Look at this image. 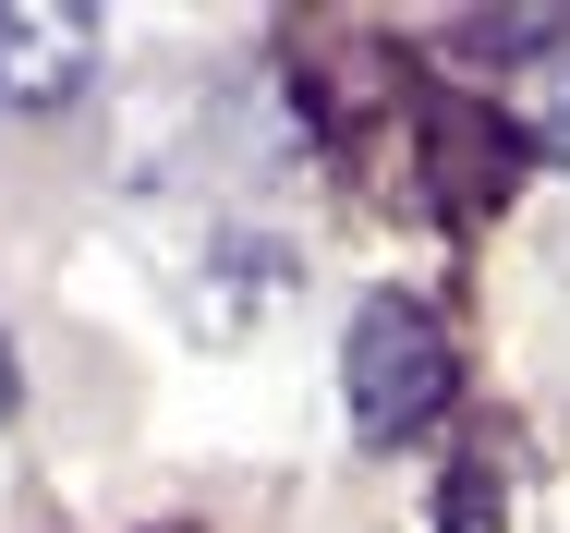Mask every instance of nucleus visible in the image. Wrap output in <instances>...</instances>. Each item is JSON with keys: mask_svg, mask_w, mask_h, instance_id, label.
Returning <instances> with one entry per match:
<instances>
[{"mask_svg": "<svg viewBox=\"0 0 570 533\" xmlns=\"http://www.w3.org/2000/svg\"><path fill=\"white\" fill-rule=\"evenodd\" d=\"M170 292H183L195 339H255V327L304 292V255H292L279 230H243V218H230V230H207V243L183 255V279H170Z\"/></svg>", "mask_w": 570, "mask_h": 533, "instance_id": "obj_2", "label": "nucleus"}, {"mask_svg": "<svg viewBox=\"0 0 570 533\" xmlns=\"http://www.w3.org/2000/svg\"><path fill=\"white\" fill-rule=\"evenodd\" d=\"M98 86V12L0 0V109H73Z\"/></svg>", "mask_w": 570, "mask_h": 533, "instance_id": "obj_3", "label": "nucleus"}, {"mask_svg": "<svg viewBox=\"0 0 570 533\" xmlns=\"http://www.w3.org/2000/svg\"><path fill=\"white\" fill-rule=\"evenodd\" d=\"M510 134L570 170V24H547V37L510 61Z\"/></svg>", "mask_w": 570, "mask_h": 533, "instance_id": "obj_4", "label": "nucleus"}, {"mask_svg": "<svg viewBox=\"0 0 570 533\" xmlns=\"http://www.w3.org/2000/svg\"><path fill=\"white\" fill-rule=\"evenodd\" d=\"M341 401H352V425L376 436V448L425 436V425L461 401V352H450V327L425 316L413 292H376V304L352 316V339H341Z\"/></svg>", "mask_w": 570, "mask_h": 533, "instance_id": "obj_1", "label": "nucleus"}, {"mask_svg": "<svg viewBox=\"0 0 570 533\" xmlns=\"http://www.w3.org/2000/svg\"><path fill=\"white\" fill-rule=\"evenodd\" d=\"M450 533H498V473H450Z\"/></svg>", "mask_w": 570, "mask_h": 533, "instance_id": "obj_5", "label": "nucleus"}, {"mask_svg": "<svg viewBox=\"0 0 570 533\" xmlns=\"http://www.w3.org/2000/svg\"><path fill=\"white\" fill-rule=\"evenodd\" d=\"M12 401H24V376H12V339H0V425H12Z\"/></svg>", "mask_w": 570, "mask_h": 533, "instance_id": "obj_6", "label": "nucleus"}]
</instances>
